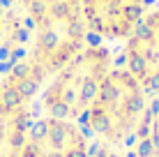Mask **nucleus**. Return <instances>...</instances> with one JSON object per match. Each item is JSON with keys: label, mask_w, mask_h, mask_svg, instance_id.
I'll list each match as a JSON object with an SVG mask.
<instances>
[{"label": "nucleus", "mask_w": 159, "mask_h": 157, "mask_svg": "<svg viewBox=\"0 0 159 157\" xmlns=\"http://www.w3.org/2000/svg\"><path fill=\"white\" fill-rule=\"evenodd\" d=\"M155 116V95L134 76L116 67L81 118L97 145L129 150Z\"/></svg>", "instance_id": "nucleus-1"}, {"label": "nucleus", "mask_w": 159, "mask_h": 157, "mask_svg": "<svg viewBox=\"0 0 159 157\" xmlns=\"http://www.w3.org/2000/svg\"><path fill=\"white\" fill-rule=\"evenodd\" d=\"M28 25L25 56L48 76L88 42L83 25V0H12Z\"/></svg>", "instance_id": "nucleus-2"}, {"label": "nucleus", "mask_w": 159, "mask_h": 157, "mask_svg": "<svg viewBox=\"0 0 159 157\" xmlns=\"http://www.w3.org/2000/svg\"><path fill=\"white\" fill-rule=\"evenodd\" d=\"M116 67V48L88 42L44 79L39 90V113L81 120Z\"/></svg>", "instance_id": "nucleus-3"}, {"label": "nucleus", "mask_w": 159, "mask_h": 157, "mask_svg": "<svg viewBox=\"0 0 159 157\" xmlns=\"http://www.w3.org/2000/svg\"><path fill=\"white\" fill-rule=\"evenodd\" d=\"M44 74L28 58L0 67V157H21L32 122L39 116Z\"/></svg>", "instance_id": "nucleus-4"}, {"label": "nucleus", "mask_w": 159, "mask_h": 157, "mask_svg": "<svg viewBox=\"0 0 159 157\" xmlns=\"http://www.w3.org/2000/svg\"><path fill=\"white\" fill-rule=\"evenodd\" d=\"M116 60L145 90L159 95V0L150 5L122 44L116 46Z\"/></svg>", "instance_id": "nucleus-5"}, {"label": "nucleus", "mask_w": 159, "mask_h": 157, "mask_svg": "<svg viewBox=\"0 0 159 157\" xmlns=\"http://www.w3.org/2000/svg\"><path fill=\"white\" fill-rule=\"evenodd\" d=\"M95 141L81 120L39 113L32 122L21 157H90Z\"/></svg>", "instance_id": "nucleus-6"}, {"label": "nucleus", "mask_w": 159, "mask_h": 157, "mask_svg": "<svg viewBox=\"0 0 159 157\" xmlns=\"http://www.w3.org/2000/svg\"><path fill=\"white\" fill-rule=\"evenodd\" d=\"M155 0H83V25L90 42L111 48L139 25Z\"/></svg>", "instance_id": "nucleus-7"}, {"label": "nucleus", "mask_w": 159, "mask_h": 157, "mask_svg": "<svg viewBox=\"0 0 159 157\" xmlns=\"http://www.w3.org/2000/svg\"><path fill=\"white\" fill-rule=\"evenodd\" d=\"M30 32L12 2L0 5V67L25 56Z\"/></svg>", "instance_id": "nucleus-8"}, {"label": "nucleus", "mask_w": 159, "mask_h": 157, "mask_svg": "<svg viewBox=\"0 0 159 157\" xmlns=\"http://www.w3.org/2000/svg\"><path fill=\"white\" fill-rule=\"evenodd\" d=\"M90 157H129V153H127V150H122V148H113V145H97L95 143Z\"/></svg>", "instance_id": "nucleus-9"}, {"label": "nucleus", "mask_w": 159, "mask_h": 157, "mask_svg": "<svg viewBox=\"0 0 159 157\" xmlns=\"http://www.w3.org/2000/svg\"><path fill=\"white\" fill-rule=\"evenodd\" d=\"M155 134L159 141V95H155Z\"/></svg>", "instance_id": "nucleus-10"}, {"label": "nucleus", "mask_w": 159, "mask_h": 157, "mask_svg": "<svg viewBox=\"0 0 159 157\" xmlns=\"http://www.w3.org/2000/svg\"><path fill=\"white\" fill-rule=\"evenodd\" d=\"M9 2V0H0V5H7Z\"/></svg>", "instance_id": "nucleus-11"}]
</instances>
